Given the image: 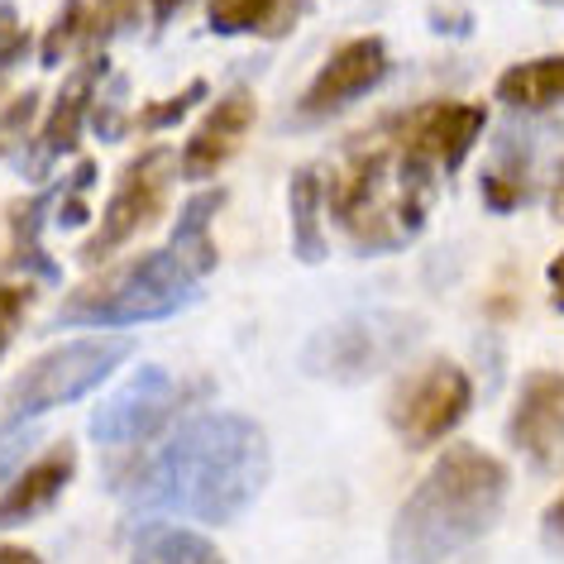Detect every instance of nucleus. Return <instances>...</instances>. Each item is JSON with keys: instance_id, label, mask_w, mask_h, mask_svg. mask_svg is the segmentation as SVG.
Masks as SVG:
<instances>
[{"instance_id": "24", "label": "nucleus", "mask_w": 564, "mask_h": 564, "mask_svg": "<svg viewBox=\"0 0 564 564\" xmlns=\"http://www.w3.org/2000/svg\"><path fill=\"white\" fill-rule=\"evenodd\" d=\"M206 82L196 77V82H187L182 91H173V96H163V101H149L144 110H134V130H167V124H177V120H187L196 106L206 101Z\"/></svg>"}, {"instance_id": "22", "label": "nucleus", "mask_w": 564, "mask_h": 564, "mask_svg": "<svg viewBox=\"0 0 564 564\" xmlns=\"http://www.w3.org/2000/svg\"><path fill=\"white\" fill-rule=\"evenodd\" d=\"M44 210H48V196H34V202H24L10 210V263L15 268H30V273H44L53 278L58 268L39 245V230H44Z\"/></svg>"}, {"instance_id": "8", "label": "nucleus", "mask_w": 564, "mask_h": 564, "mask_svg": "<svg viewBox=\"0 0 564 564\" xmlns=\"http://www.w3.org/2000/svg\"><path fill=\"white\" fill-rule=\"evenodd\" d=\"M474 406V378L455 359H431L426 369L402 378L388 402V421L406 449H431L469 416Z\"/></svg>"}, {"instance_id": "17", "label": "nucleus", "mask_w": 564, "mask_h": 564, "mask_svg": "<svg viewBox=\"0 0 564 564\" xmlns=\"http://www.w3.org/2000/svg\"><path fill=\"white\" fill-rule=\"evenodd\" d=\"M225 206V192L210 187V192H196L187 206H182V216L173 225V235H167V249L177 253V263L187 268L192 278H206L210 268H216V235H210V220L220 216Z\"/></svg>"}, {"instance_id": "29", "label": "nucleus", "mask_w": 564, "mask_h": 564, "mask_svg": "<svg viewBox=\"0 0 564 564\" xmlns=\"http://www.w3.org/2000/svg\"><path fill=\"white\" fill-rule=\"evenodd\" d=\"M20 449H24V435L20 431H0V474L10 469V459H15Z\"/></svg>"}, {"instance_id": "1", "label": "nucleus", "mask_w": 564, "mask_h": 564, "mask_svg": "<svg viewBox=\"0 0 564 564\" xmlns=\"http://www.w3.org/2000/svg\"><path fill=\"white\" fill-rule=\"evenodd\" d=\"M273 478V445L253 416H192L144 464L134 498L153 512H182L202 527H230Z\"/></svg>"}, {"instance_id": "21", "label": "nucleus", "mask_w": 564, "mask_h": 564, "mask_svg": "<svg viewBox=\"0 0 564 564\" xmlns=\"http://www.w3.org/2000/svg\"><path fill=\"white\" fill-rule=\"evenodd\" d=\"M488 210H517L531 196V149L527 139H498V153L478 177Z\"/></svg>"}, {"instance_id": "13", "label": "nucleus", "mask_w": 564, "mask_h": 564, "mask_svg": "<svg viewBox=\"0 0 564 564\" xmlns=\"http://www.w3.org/2000/svg\"><path fill=\"white\" fill-rule=\"evenodd\" d=\"M253 120H259V106H253V91L249 87H230L225 96L206 106V116L196 120L192 139L182 144L177 153V173L187 182H206L216 177L225 163L235 159V149L249 139Z\"/></svg>"}, {"instance_id": "6", "label": "nucleus", "mask_w": 564, "mask_h": 564, "mask_svg": "<svg viewBox=\"0 0 564 564\" xmlns=\"http://www.w3.org/2000/svg\"><path fill=\"white\" fill-rule=\"evenodd\" d=\"M416 340H421L416 316L373 306V312L330 321L321 335H312L302 369L326 378V383H364V378L383 373L392 359H402Z\"/></svg>"}, {"instance_id": "31", "label": "nucleus", "mask_w": 564, "mask_h": 564, "mask_svg": "<svg viewBox=\"0 0 564 564\" xmlns=\"http://www.w3.org/2000/svg\"><path fill=\"white\" fill-rule=\"evenodd\" d=\"M0 564H44V560L24 545H0Z\"/></svg>"}, {"instance_id": "26", "label": "nucleus", "mask_w": 564, "mask_h": 564, "mask_svg": "<svg viewBox=\"0 0 564 564\" xmlns=\"http://www.w3.org/2000/svg\"><path fill=\"white\" fill-rule=\"evenodd\" d=\"M34 110H39V91H20L15 101L0 110V159H6V149H15L20 139H24V130H30V120H34Z\"/></svg>"}, {"instance_id": "4", "label": "nucleus", "mask_w": 564, "mask_h": 564, "mask_svg": "<svg viewBox=\"0 0 564 564\" xmlns=\"http://www.w3.org/2000/svg\"><path fill=\"white\" fill-rule=\"evenodd\" d=\"M202 278L177 263L173 249H144L116 268H101L82 288H73L53 316V326H91V330H124L139 321H167L196 297Z\"/></svg>"}, {"instance_id": "28", "label": "nucleus", "mask_w": 564, "mask_h": 564, "mask_svg": "<svg viewBox=\"0 0 564 564\" xmlns=\"http://www.w3.org/2000/svg\"><path fill=\"white\" fill-rule=\"evenodd\" d=\"M550 302L564 316V253H555V263H550Z\"/></svg>"}, {"instance_id": "33", "label": "nucleus", "mask_w": 564, "mask_h": 564, "mask_svg": "<svg viewBox=\"0 0 564 564\" xmlns=\"http://www.w3.org/2000/svg\"><path fill=\"white\" fill-rule=\"evenodd\" d=\"M187 0H149V10H153V20H167L173 10H182Z\"/></svg>"}, {"instance_id": "2", "label": "nucleus", "mask_w": 564, "mask_h": 564, "mask_svg": "<svg viewBox=\"0 0 564 564\" xmlns=\"http://www.w3.org/2000/svg\"><path fill=\"white\" fill-rule=\"evenodd\" d=\"M441 173L421 163L402 134L383 120L345 149V163L326 187V210L355 253H398L421 235Z\"/></svg>"}, {"instance_id": "23", "label": "nucleus", "mask_w": 564, "mask_h": 564, "mask_svg": "<svg viewBox=\"0 0 564 564\" xmlns=\"http://www.w3.org/2000/svg\"><path fill=\"white\" fill-rule=\"evenodd\" d=\"M139 15V0H82V58L106 53L120 30H130Z\"/></svg>"}, {"instance_id": "15", "label": "nucleus", "mask_w": 564, "mask_h": 564, "mask_svg": "<svg viewBox=\"0 0 564 564\" xmlns=\"http://www.w3.org/2000/svg\"><path fill=\"white\" fill-rule=\"evenodd\" d=\"M73 474H77V445L73 441H58V445H48L44 455H34L15 474V484L0 492V531H15V527L39 521L63 498V488L73 484Z\"/></svg>"}, {"instance_id": "7", "label": "nucleus", "mask_w": 564, "mask_h": 564, "mask_svg": "<svg viewBox=\"0 0 564 564\" xmlns=\"http://www.w3.org/2000/svg\"><path fill=\"white\" fill-rule=\"evenodd\" d=\"M177 153L173 149H144L124 163V173L110 192V202L96 220V235L82 245V263H106L110 253H120L139 230H149L153 220L167 210V192L177 182Z\"/></svg>"}, {"instance_id": "12", "label": "nucleus", "mask_w": 564, "mask_h": 564, "mask_svg": "<svg viewBox=\"0 0 564 564\" xmlns=\"http://www.w3.org/2000/svg\"><path fill=\"white\" fill-rule=\"evenodd\" d=\"M106 73H110L106 53H91V58H82L73 67V77L63 82L58 96H53V106L44 110L39 139L30 144V163H24L30 177H44L53 163L67 159V153L82 144V130H87V120H91V106H96V91H101Z\"/></svg>"}, {"instance_id": "27", "label": "nucleus", "mask_w": 564, "mask_h": 564, "mask_svg": "<svg viewBox=\"0 0 564 564\" xmlns=\"http://www.w3.org/2000/svg\"><path fill=\"white\" fill-rule=\"evenodd\" d=\"M30 288H20V282H0V355H6V345L15 340L24 312H30Z\"/></svg>"}, {"instance_id": "9", "label": "nucleus", "mask_w": 564, "mask_h": 564, "mask_svg": "<svg viewBox=\"0 0 564 564\" xmlns=\"http://www.w3.org/2000/svg\"><path fill=\"white\" fill-rule=\"evenodd\" d=\"M182 406V383L159 364L134 369L110 398L96 402L91 412V441L106 449H134L153 441Z\"/></svg>"}, {"instance_id": "32", "label": "nucleus", "mask_w": 564, "mask_h": 564, "mask_svg": "<svg viewBox=\"0 0 564 564\" xmlns=\"http://www.w3.org/2000/svg\"><path fill=\"white\" fill-rule=\"evenodd\" d=\"M545 531H550V535H560V541H564V492H560V502L550 507V517H545Z\"/></svg>"}, {"instance_id": "18", "label": "nucleus", "mask_w": 564, "mask_h": 564, "mask_svg": "<svg viewBox=\"0 0 564 564\" xmlns=\"http://www.w3.org/2000/svg\"><path fill=\"white\" fill-rule=\"evenodd\" d=\"M288 210H292V253L297 263H326V177L316 167H297L288 182Z\"/></svg>"}, {"instance_id": "35", "label": "nucleus", "mask_w": 564, "mask_h": 564, "mask_svg": "<svg viewBox=\"0 0 564 564\" xmlns=\"http://www.w3.org/2000/svg\"><path fill=\"white\" fill-rule=\"evenodd\" d=\"M541 6H564V0H541Z\"/></svg>"}, {"instance_id": "3", "label": "nucleus", "mask_w": 564, "mask_h": 564, "mask_svg": "<svg viewBox=\"0 0 564 564\" xmlns=\"http://www.w3.org/2000/svg\"><path fill=\"white\" fill-rule=\"evenodd\" d=\"M507 488H512L507 464L492 459L484 445H449L406 492L392 521V564H445L459 550L478 545L502 521Z\"/></svg>"}, {"instance_id": "16", "label": "nucleus", "mask_w": 564, "mask_h": 564, "mask_svg": "<svg viewBox=\"0 0 564 564\" xmlns=\"http://www.w3.org/2000/svg\"><path fill=\"white\" fill-rule=\"evenodd\" d=\"M306 15V0H210L206 24L210 34H259V39H282L292 24Z\"/></svg>"}, {"instance_id": "25", "label": "nucleus", "mask_w": 564, "mask_h": 564, "mask_svg": "<svg viewBox=\"0 0 564 564\" xmlns=\"http://www.w3.org/2000/svg\"><path fill=\"white\" fill-rule=\"evenodd\" d=\"M91 182H96V159H82L77 163V173L58 187V225L63 230H77V225H87V192H91Z\"/></svg>"}, {"instance_id": "34", "label": "nucleus", "mask_w": 564, "mask_h": 564, "mask_svg": "<svg viewBox=\"0 0 564 564\" xmlns=\"http://www.w3.org/2000/svg\"><path fill=\"white\" fill-rule=\"evenodd\" d=\"M555 216H564V167H560V177H555Z\"/></svg>"}, {"instance_id": "14", "label": "nucleus", "mask_w": 564, "mask_h": 564, "mask_svg": "<svg viewBox=\"0 0 564 564\" xmlns=\"http://www.w3.org/2000/svg\"><path fill=\"white\" fill-rule=\"evenodd\" d=\"M507 441L527 455L535 469H555L564 459V373H527L517 392Z\"/></svg>"}, {"instance_id": "10", "label": "nucleus", "mask_w": 564, "mask_h": 564, "mask_svg": "<svg viewBox=\"0 0 564 564\" xmlns=\"http://www.w3.org/2000/svg\"><path fill=\"white\" fill-rule=\"evenodd\" d=\"M388 77V44L378 34L345 39L326 63L316 67V77L306 82V91L297 96V116L302 120H330L364 101L378 82Z\"/></svg>"}, {"instance_id": "19", "label": "nucleus", "mask_w": 564, "mask_h": 564, "mask_svg": "<svg viewBox=\"0 0 564 564\" xmlns=\"http://www.w3.org/2000/svg\"><path fill=\"white\" fill-rule=\"evenodd\" d=\"M498 101L512 110H550L564 101V53L527 58L498 77Z\"/></svg>"}, {"instance_id": "11", "label": "nucleus", "mask_w": 564, "mask_h": 564, "mask_svg": "<svg viewBox=\"0 0 564 564\" xmlns=\"http://www.w3.org/2000/svg\"><path fill=\"white\" fill-rule=\"evenodd\" d=\"M392 124H398L402 144L412 149L421 163H431L441 177H449L474 153L478 139H484L488 110L478 101H431V106L392 116Z\"/></svg>"}, {"instance_id": "5", "label": "nucleus", "mask_w": 564, "mask_h": 564, "mask_svg": "<svg viewBox=\"0 0 564 564\" xmlns=\"http://www.w3.org/2000/svg\"><path fill=\"white\" fill-rule=\"evenodd\" d=\"M130 335H77L67 345L44 349L24 369L10 378L6 398H0V431H24L30 421L58 412L67 402H82L91 388H101L110 373L130 359Z\"/></svg>"}, {"instance_id": "20", "label": "nucleus", "mask_w": 564, "mask_h": 564, "mask_svg": "<svg viewBox=\"0 0 564 564\" xmlns=\"http://www.w3.org/2000/svg\"><path fill=\"white\" fill-rule=\"evenodd\" d=\"M130 564H225V555H220V545L196 527L159 521V527H144L134 535Z\"/></svg>"}, {"instance_id": "30", "label": "nucleus", "mask_w": 564, "mask_h": 564, "mask_svg": "<svg viewBox=\"0 0 564 564\" xmlns=\"http://www.w3.org/2000/svg\"><path fill=\"white\" fill-rule=\"evenodd\" d=\"M24 53H30V39H20V44H0V82H6V73L24 58Z\"/></svg>"}]
</instances>
